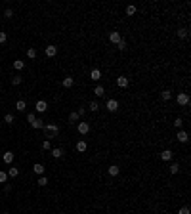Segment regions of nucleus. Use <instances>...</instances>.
Instances as JSON below:
<instances>
[{"mask_svg":"<svg viewBox=\"0 0 191 214\" xmlns=\"http://www.w3.org/2000/svg\"><path fill=\"white\" fill-rule=\"evenodd\" d=\"M44 130L48 132V138H54V134L59 132V126L58 124H44Z\"/></svg>","mask_w":191,"mask_h":214,"instance_id":"1","label":"nucleus"},{"mask_svg":"<svg viewBox=\"0 0 191 214\" xmlns=\"http://www.w3.org/2000/svg\"><path fill=\"white\" fill-rule=\"evenodd\" d=\"M176 102H178V105H187L189 103V96L185 94V92H180V94L176 96Z\"/></svg>","mask_w":191,"mask_h":214,"instance_id":"2","label":"nucleus"},{"mask_svg":"<svg viewBox=\"0 0 191 214\" xmlns=\"http://www.w3.org/2000/svg\"><path fill=\"white\" fill-rule=\"evenodd\" d=\"M105 107H107V111L115 113V111H119V102H117V99H107Z\"/></svg>","mask_w":191,"mask_h":214,"instance_id":"3","label":"nucleus"},{"mask_svg":"<svg viewBox=\"0 0 191 214\" xmlns=\"http://www.w3.org/2000/svg\"><path fill=\"white\" fill-rule=\"evenodd\" d=\"M76 130H79V134H88L90 132V122H79V126H76Z\"/></svg>","mask_w":191,"mask_h":214,"instance_id":"4","label":"nucleus"},{"mask_svg":"<svg viewBox=\"0 0 191 214\" xmlns=\"http://www.w3.org/2000/svg\"><path fill=\"white\" fill-rule=\"evenodd\" d=\"M109 40H111L113 44H119L120 40H123V36H120L119 31H111V33H109Z\"/></svg>","mask_w":191,"mask_h":214,"instance_id":"5","label":"nucleus"},{"mask_svg":"<svg viewBox=\"0 0 191 214\" xmlns=\"http://www.w3.org/2000/svg\"><path fill=\"white\" fill-rule=\"evenodd\" d=\"M176 140H178L180 143H185V142L189 140V134H187L185 130H178V134H176Z\"/></svg>","mask_w":191,"mask_h":214,"instance_id":"6","label":"nucleus"},{"mask_svg":"<svg viewBox=\"0 0 191 214\" xmlns=\"http://www.w3.org/2000/svg\"><path fill=\"white\" fill-rule=\"evenodd\" d=\"M35 109L38 113H46V109H48V103L44 102V99H38V102H36V105H35Z\"/></svg>","mask_w":191,"mask_h":214,"instance_id":"7","label":"nucleus"},{"mask_svg":"<svg viewBox=\"0 0 191 214\" xmlns=\"http://www.w3.org/2000/svg\"><path fill=\"white\" fill-rule=\"evenodd\" d=\"M14 159H15V155H14L12 151H6V153L2 155V161H4L6 164H12V163H14Z\"/></svg>","mask_w":191,"mask_h":214,"instance_id":"8","label":"nucleus"},{"mask_svg":"<svg viewBox=\"0 0 191 214\" xmlns=\"http://www.w3.org/2000/svg\"><path fill=\"white\" fill-rule=\"evenodd\" d=\"M161 159L164 161V163H168V161H172V151H170V149H164V151L161 153Z\"/></svg>","mask_w":191,"mask_h":214,"instance_id":"9","label":"nucleus"},{"mask_svg":"<svg viewBox=\"0 0 191 214\" xmlns=\"http://www.w3.org/2000/svg\"><path fill=\"white\" fill-rule=\"evenodd\" d=\"M90 79L96 80V82H97V80H101V71L99 69H92L90 71Z\"/></svg>","mask_w":191,"mask_h":214,"instance_id":"10","label":"nucleus"},{"mask_svg":"<svg viewBox=\"0 0 191 214\" xmlns=\"http://www.w3.org/2000/svg\"><path fill=\"white\" fill-rule=\"evenodd\" d=\"M8 178H17L19 176V168H15V166H12V168H8Z\"/></svg>","mask_w":191,"mask_h":214,"instance_id":"11","label":"nucleus"},{"mask_svg":"<svg viewBox=\"0 0 191 214\" xmlns=\"http://www.w3.org/2000/svg\"><path fill=\"white\" fill-rule=\"evenodd\" d=\"M117 86L119 88H126L128 86V79L126 76H119V79H117Z\"/></svg>","mask_w":191,"mask_h":214,"instance_id":"12","label":"nucleus"},{"mask_svg":"<svg viewBox=\"0 0 191 214\" xmlns=\"http://www.w3.org/2000/svg\"><path fill=\"white\" fill-rule=\"evenodd\" d=\"M52 157H54V159H61L63 157V149L61 147H54L52 149Z\"/></svg>","mask_w":191,"mask_h":214,"instance_id":"13","label":"nucleus"},{"mask_svg":"<svg viewBox=\"0 0 191 214\" xmlns=\"http://www.w3.org/2000/svg\"><path fill=\"white\" fill-rule=\"evenodd\" d=\"M58 54V46H46V55L48 58H54Z\"/></svg>","mask_w":191,"mask_h":214,"instance_id":"14","label":"nucleus"},{"mask_svg":"<svg viewBox=\"0 0 191 214\" xmlns=\"http://www.w3.org/2000/svg\"><path fill=\"white\" fill-rule=\"evenodd\" d=\"M32 170H35V174H38V176H44V164L36 163L35 166H32Z\"/></svg>","mask_w":191,"mask_h":214,"instance_id":"15","label":"nucleus"},{"mask_svg":"<svg viewBox=\"0 0 191 214\" xmlns=\"http://www.w3.org/2000/svg\"><path fill=\"white\" fill-rule=\"evenodd\" d=\"M86 149H88V143L84 142V140H80V142L76 143V151H79V153H84Z\"/></svg>","mask_w":191,"mask_h":214,"instance_id":"16","label":"nucleus"},{"mask_svg":"<svg viewBox=\"0 0 191 214\" xmlns=\"http://www.w3.org/2000/svg\"><path fill=\"white\" fill-rule=\"evenodd\" d=\"M23 67H25V61H23V59H15L14 61V69L15 71H21Z\"/></svg>","mask_w":191,"mask_h":214,"instance_id":"17","label":"nucleus"},{"mask_svg":"<svg viewBox=\"0 0 191 214\" xmlns=\"http://www.w3.org/2000/svg\"><path fill=\"white\" fill-rule=\"evenodd\" d=\"M73 84H75V79H73V76H65L63 79V86L65 88H71Z\"/></svg>","mask_w":191,"mask_h":214,"instance_id":"18","label":"nucleus"},{"mask_svg":"<svg viewBox=\"0 0 191 214\" xmlns=\"http://www.w3.org/2000/svg\"><path fill=\"white\" fill-rule=\"evenodd\" d=\"M109 174H111V176H119V172H120V168L119 166H117V164H111V166H109Z\"/></svg>","mask_w":191,"mask_h":214,"instance_id":"19","label":"nucleus"},{"mask_svg":"<svg viewBox=\"0 0 191 214\" xmlns=\"http://www.w3.org/2000/svg\"><path fill=\"white\" fill-rule=\"evenodd\" d=\"M15 109H17V111H25V109H27V103L23 102V99H17V102H15Z\"/></svg>","mask_w":191,"mask_h":214,"instance_id":"20","label":"nucleus"},{"mask_svg":"<svg viewBox=\"0 0 191 214\" xmlns=\"http://www.w3.org/2000/svg\"><path fill=\"white\" fill-rule=\"evenodd\" d=\"M94 94L97 96V98H103V96H105V90H103V86H96V88H94Z\"/></svg>","mask_w":191,"mask_h":214,"instance_id":"21","label":"nucleus"},{"mask_svg":"<svg viewBox=\"0 0 191 214\" xmlns=\"http://www.w3.org/2000/svg\"><path fill=\"white\" fill-rule=\"evenodd\" d=\"M4 122H6V124H14L15 122V117L8 113V115H4Z\"/></svg>","mask_w":191,"mask_h":214,"instance_id":"22","label":"nucleus"},{"mask_svg":"<svg viewBox=\"0 0 191 214\" xmlns=\"http://www.w3.org/2000/svg\"><path fill=\"white\" fill-rule=\"evenodd\" d=\"M23 82V79L19 75H15V76H12V84H14V86H19V84Z\"/></svg>","mask_w":191,"mask_h":214,"instance_id":"23","label":"nucleus"},{"mask_svg":"<svg viewBox=\"0 0 191 214\" xmlns=\"http://www.w3.org/2000/svg\"><path fill=\"white\" fill-rule=\"evenodd\" d=\"M189 33H187V29H178V38H187Z\"/></svg>","mask_w":191,"mask_h":214,"instance_id":"24","label":"nucleus"},{"mask_svg":"<svg viewBox=\"0 0 191 214\" xmlns=\"http://www.w3.org/2000/svg\"><path fill=\"white\" fill-rule=\"evenodd\" d=\"M170 172H172V174H178V172H180V164L172 163V164H170Z\"/></svg>","mask_w":191,"mask_h":214,"instance_id":"25","label":"nucleus"},{"mask_svg":"<svg viewBox=\"0 0 191 214\" xmlns=\"http://www.w3.org/2000/svg\"><path fill=\"white\" fill-rule=\"evenodd\" d=\"M32 128H36V130H40V128H44V122L40 119H36L35 122H32Z\"/></svg>","mask_w":191,"mask_h":214,"instance_id":"26","label":"nucleus"},{"mask_svg":"<svg viewBox=\"0 0 191 214\" xmlns=\"http://www.w3.org/2000/svg\"><path fill=\"white\" fill-rule=\"evenodd\" d=\"M27 58H29V59H35L36 58V50H35V48H29V50H27Z\"/></svg>","mask_w":191,"mask_h":214,"instance_id":"27","label":"nucleus"},{"mask_svg":"<svg viewBox=\"0 0 191 214\" xmlns=\"http://www.w3.org/2000/svg\"><path fill=\"white\" fill-rule=\"evenodd\" d=\"M36 184H38L40 187H44V185L48 184V178H46V176H40V178H38V182H36Z\"/></svg>","mask_w":191,"mask_h":214,"instance_id":"28","label":"nucleus"},{"mask_svg":"<svg viewBox=\"0 0 191 214\" xmlns=\"http://www.w3.org/2000/svg\"><path fill=\"white\" fill-rule=\"evenodd\" d=\"M79 119H80V117H79V113H76V111H73L71 115H69V120H71V122H75V120H79Z\"/></svg>","mask_w":191,"mask_h":214,"instance_id":"29","label":"nucleus"},{"mask_svg":"<svg viewBox=\"0 0 191 214\" xmlns=\"http://www.w3.org/2000/svg\"><path fill=\"white\" fill-rule=\"evenodd\" d=\"M161 98H162V99H164V102H168V99H170V98H172V94H170V92H168V90H164V92H162V94H161Z\"/></svg>","mask_w":191,"mask_h":214,"instance_id":"30","label":"nucleus"},{"mask_svg":"<svg viewBox=\"0 0 191 214\" xmlns=\"http://www.w3.org/2000/svg\"><path fill=\"white\" fill-rule=\"evenodd\" d=\"M136 14V6H126V15H134Z\"/></svg>","mask_w":191,"mask_h":214,"instance_id":"31","label":"nucleus"},{"mask_svg":"<svg viewBox=\"0 0 191 214\" xmlns=\"http://www.w3.org/2000/svg\"><path fill=\"white\" fill-rule=\"evenodd\" d=\"M174 126H176L178 130H182V126H184V120H182V119H176V120H174Z\"/></svg>","mask_w":191,"mask_h":214,"instance_id":"32","label":"nucleus"},{"mask_svg":"<svg viewBox=\"0 0 191 214\" xmlns=\"http://www.w3.org/2000/svg\"><path fill=\"white\" fill-rule=\"evenodd\" d=\"M88 109H90V111H97V109H99V103L97 102H90V107Z\"/></svg>","mask_w":191,"mask_h":214,"instance_id":"33","label":"nucleus"},{"mask_svg":"<svg viewBox=\"0 0 191 214\" xmlns=\"http://www.w3.org/2000/svg\"><path fill=\"white\" fill-rule=\"evenodd\" d=\"M40 147H42V151H48V149H50V140H44Z\"/></svg>","mask_w":191,"mask_h":214,"instance_id":"34","label":"nucleus"},{"mask_svg":"<svg viewBox=\"0 0 191 214\" xmlns=\"http://www.w3.org/2000/svg\"><path fill=\"white\" fill-rule=\"evenodd\" d=\"M6 180H8V174L0 170V184H6Z\"/></svg>","mask_w":191,"mask_h":214,"instance_id":"35","label":"nucleus"},{"mask_svg":"<svg viewBox=\"0 0 191 214\" xmlns=\"http://www.w3.org/2000/svg\"><path fill=\"white\" fill-rule=\"evenodd\" d=\"M117 48H119L120 52H123V50H126V42H124V40H120V42L117 44Z\"/></svg>","mask_w":191,"mask_h":214,"instance_id":"36","label":"nucleus"},{"mask_svg":"<svg viewBox=\"0 0 191 214\" xmlns=\"http://www.w3.org/2000/svg\"><path fill=\"white\" fill-rule=\"evenodd\" d=\"M27 120H29V122L32 124V122H35V120H36V117H35V113H29V115H27Z\"/></svg>","mask_w":191,"mask_h":214,"instance_id":"37","label":"nucleus"},{"mask_svg":"<svg viewBox=\"0 0 191 214\" xmlns=\"http://www.w3.org/2000/svg\"><path fill=\"white\" fill-rule=\"evenodd\" d=\"M4 17L12 19V17H14V12H12V10H6V12H4Z\"/></svg>","mask_w":191,"mask_h":214,"instance_id":"38","label":"nucleus"},{"mask_svg":"<svg viewBox=\"0 0 191 214\" xmlns=\"http://www.w3.org/2000/svg\"><path fill=\"white\" fill-rule=\"evenodd\" d=\"M6 38H8V35L4 33V31H0V44H2V42H6Z\"/></svg>","mask_w":191,"mask_h":214,"instance_id":"39","label":"nucleus"},{"mask_svg":"<svg viewBox=\"0 0 191 214\" xmlns=\"http://www.w3.org/2000/svg\"><path fill=\"white\" fill-rule=\"evenodd\" d=\"M178 214H189V207H182L180 210H178Z\"/></svg>","mask_w":191,"mask_h":214,"instance_id":"40","label":"nucleus"},{"mask_svg":"<svg viewBox=\"0 0 191 214\" xmlns=\"http://www.w3.org/2000/svg\"><path fill=\"white\" fill-rule=\"evenodd\" d=\"M4 191L10 193V191H12V185H10V184H6V185H4Z\"/></svg>","mask_w":191,"mask_h":214,"instance_id":"41","label":"nucleus"},{"mask_svg":"<svg viewBox=\"0 0 191 214\" xmlns=\"http://www.w3.org/2000/svg\"><path fill=\"white\" fill-rule=\"evenodd\" d=\"M76 113H79V117H82L84 113H86V109H84V107H80V109H79V111H76Z\"/></svg>","mask_w":191,"mask_h":214,"instance_id":"42","label":"nucleus"},{"mask_svg":"<svg viewBox=\"0 0 191 214\" xmlns=\"http://www.w3.org/2000/svg\"><path fill=\"white\" fill-rule=\"evenodd\" d=\"M2 214H8V212H2Z\"/></svg>","mask_w":191,"mask_h":214,"instance_id":"43","label":"nucleus"}]
</instances>
